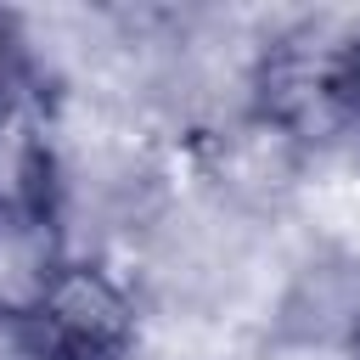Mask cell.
Masks as SVG:
<instances>
[{"label":"cell","instance_id":"277c9868","mask_svg":"<svg viewBox=\"0 0 360 360\" xmlns=\"http://www.w3.org/2000/svg\"><path fill=\"white\" fill-rule=\"evenodd\" d=\"M22 79V39H17V22L0 11V96H11Z\"/></svg>","mask_w":360,"mask_h":360},{"label":"cell","instance_id":"5b68a950","mask_svg":"<svg viewBox=\"0 0 360 360\" xmlns=\"http://www.w3.org/2000/svg\"><path fill=\"white\" fill-rule=\"evenodd\" d=\"M354 349H360V326H354Z\"/></svg>","mask_w":360,"mask_h":360},{"label":"cell","instance_id":"7a4b0ae2","mask_svg":"<svg viewBox=\"0 0 360 360\" xmlns=\"http://www.w3.org/2000/svg\"><path fill=\"white\" fill-rule=\"evenodd\" d=\"M68 242L56 208H17L0 214V326H28L68 264Z\"/></svg>","mask_w":360,"mask_h":360},{"label":"cell","instance_id":"3957f363","mask_svg":"<svg viewBox=\"0 0 360 360\" xmlns=\"http://www.w3.org/2000/svg\"><path fill=\"white\" fill-rule=\"evenodd\" d=\"M17 208H56V146L22 90L0 96V214Z\"/></svg>","mask_w":360,"mask_h":360},{"label":"cell","instance_id":"6da1fadb","mask_svg":"<svg viewBox=\"0 0 360 360\" xmlns=\"http://www.w3.org/2000/svg\"><path fill=\"white\" fill-rule=\"evenodd\" d=\"M17 332L34 360H129L141 338V309L107 264L68 259L45 304Z\"/></svg>","mask_w":360,"mask_h":360}]
</instances>
